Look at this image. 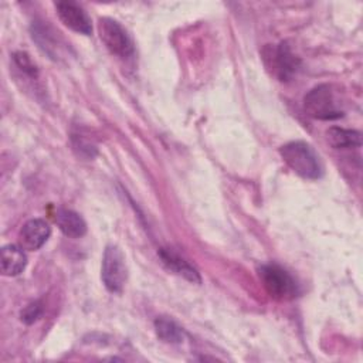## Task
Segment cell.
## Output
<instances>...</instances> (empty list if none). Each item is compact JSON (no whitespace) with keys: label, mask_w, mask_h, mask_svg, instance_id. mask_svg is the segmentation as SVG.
I'll return each mask as SVG.
<instances>
[{"label":"cell","mask_w":363,"mask_h":363,"mask_svg":"<svg viewBox=\"0 0 363 363\" xmlns=\"http://www.w3.org/2000/svg\"><path fill=\"white\" fill-rule=\"evenodd\" d=\"M279 155L285 164L303 179L316 180L323 174V166L318 153L303 140L285 143L279 147Z\"/></svg>","instance_id":"1"},{"label":"cell","mask_w":363,"mask_h":363,"mask_svg":"<svg viewBox=\"0 0 363 363\" xmlns=\"http://www.w3.org/2000/svg\"><path fill=\"white\" fill-rule=\"evenodd\" d=\"M303 111L319 121H333L345 115L343 102H340L337 92L329 84H320L308 91L303 96Z\"/></svg>","instance_id":"2"},{"label":"cell","mask_w":363,"mask_h":363,"mask_svg":"<svg viewBox=\"0 0 363 363\" xmlns=\"http://www.w3.org/2000/svg\"><path fill=\"white\" fill-rule=\"evenodd\" d=\"M258 278L269 294L277 301H291L301 294L296 279L278 264H264L258 268Z\"/></svg>","instance_id":"3"},{"label":"cell","mask_w":363,"mask_h":363,"mask_svg":"<svg viewBox=\"0 0 363 363\" xmlns=\"http://www.w3.org/2000/svg\"><path fill=\"white\" fill-rule=\"evenodd\" d=\"M98 30L101 41L112 55L126 60L135 54V47L130 35L116 20L109 17L99 18Z\"/></svg>","instance_id":"4"},{"label":"cell","mask_w":363,"mask_h":363,"mask_svg":"<svg viewBox=\"0 0 363 363\" xmlns=\"http://www.w3.org/2000/svg\"><path fill=\"white\" fill-rule=\"evenodd\" d=\"M128 269L122 251L116 245H106L101 265V279L112 294H119L126 282Z\"/></svg>","instance_id":"5"},{"label":"cell","mask_w":363,"mask_h":363,"mask_svg":"<svg viewBox=\"0 0 363 363\" xmlns=\"http://www.w3.org/2000/svg\"><path fill=\"white\" fill-rule=\"evenodd\" d=\"M54 6L58 18L65 27L84 35L92 34V21L79 4L75 1H57Z\"/></svg>","instance_id":"6"},{"label":"cell","mask_w":363,"mask_h":363,"mask_svg":"<svg viewBox=\"0 0 363 363\" xmlns=\"http://www.w3.org/2000/svg\"><path fill=\"white\" fill-rule=\"evenodd\" d=\"M50 234H51V227L45 220L31 218L20 230V234H18L20 247L28 251H35L45 244Z\"/></svg>","instance_id":"7"},{"label":"cell","mask_w":363,"mask_h":363,"mask_svg":"<svg viewBox=\"0 0 363 363\" xmlns=\"http://www.w3.org/2000/svg\"><path fill=\"white\" fill-rule=\"evenodd\" d=\"M272 68L281 81H289L299 69L301 61L286 41H282L272 54Z\"/></svg>","instance_id":"8"},{"label":"cell","mask_w":363,"mask_h":363,"mask_svg":"<svg viewBox=\"0 0 363 363\" xmlns=\"http://www.w3.org/2000/svg\"><path fill=\"white\" fill-rule=\"evenodd\" d=\"M159 257L163 262V265L172 271L173 274L179 275V277H183L184 279L193 282V284H200L201 282V278L197 272V269L190 265L184 258H182L177 252H174L173 250L170 248H160L159 250Z\"/></svg>","instance_id":"9"},{"label":"cell","mask_w":363,"mask_h":363,"mask_svg":"<svg viewBox=\"0 0 363 363\" xmlns=\"http://www.w3.org/2000/svg\"><path fill=\"white\" fill-rule=\"evenodd\" d=\"M54 220H55L57 227L67 237L81 238L86 233V224H85L84 218L72 210L58 208L55 211Z\"/></svg>","instance_id":"10"},{"label":"cell","mask_w":363,"mask_h":363,"mask_svg":"<svg viewBox=\"0 0 363 363\" xmlns=\"http://www.w3.org/2000/svg\"><path fill=\"white\" fill-rule=\"evenodd\" d=\"M27 255L20 245L9 244L1 248V272L6 277H16L24 271Z\"/></svg>","instance_id":"11"},{"label":"cell","mask_w":363,"mask_h":363,"mask_svg":"<svg viewBox=\"0 0 363 363\" xmlns=\"http://www.w3.org/2000/svg\"><path fill=\"white\" fill-rule=\"evenodd\" d=\"M31 37L38 44V47L47 55H50V58L57 60V57L60 55V51H61L60 40H58L57 34L47 24L35 21L31 26Z\"/></svg>","instance_id":"12"},{"label":"cell","mask_w":363,"mask_h":363,"mask_svg":"<svg viewBox=\"0 0 363 363\" xmlns=\"http://www.w3.org/2000/svg\"><path fill=\"white\" fill-rule=\"evenodd\" d=\"M326 140L335 149H353L360 147L362 135L354 129L332 126L326 130Z\"/></svg>","instance_id":"13"},{"label":"cell","mask_w":363,"mask_h":363,"mask_svg":"<svg viewBox=\"0 0 363 363\" xmlns=\"http://www.w3.org/2000/svg\"><path fill=\"white\" fill-rule=\"evenodd\" d=\"M155 330L160 340L172 345H179L186 337L184 329L167 316H160L155 320Z\"/></svg>","instance_id":"14"},{"label":"cell","mask_w":363,"mask_h":363,"mask_svg":"<svg viewBox=\"0 0 363 363\" xmlns=\"http://www.w3.org/2000/svg\"><path fill=\"white\" fill-rule=\"evenodd\" d=\"M13 58H14V62L17 64V67L23 72H26L30 77H37V72H38L37 67L33 64V61L28 57V54H26V52H16Z\"/></svg>","instance_id":"15"},{"label":"cell","mask_w":363,"mask_h":363,"mask_svg":"<svg viewBox=\"0 0 363 363\" xmlns=\"http://www.w3.org/2000/svg\"><path fill=\"white\" fill-rule=\"evenodd\" d=\"M43 313V306L41 303L37 301V302H33L30 305H27L23 311H21V320L27 325H31L34 323Z\"/></svg>","instance_id":"16"}]
</instances>
